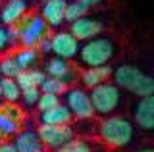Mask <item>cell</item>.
Masks as SVG:
<instances>
[{
  "instance_id": "1",
  "label": "cell",
  "mask_w": 154,
  "mask_h": 152,
  "mask_svg": "<svg viewBox=\"0 0 154 152\" xmlns=\"http://www.w3.org/2000/svg\"><path fill=\"white\" fill-rule=\"evenodd\" d=\"M114 83L123 91H129L137 96L154 94V75H148L135 65H119L112 73Z\"/></svg>"
},
{
  "instance_id": "2",
  "label": "cell",
  "mask_w": 154,
  "mask_h": 152,
  "mask_svg": "<svg viewBox=\"0 0 154 152\" xmlns=\"http://www.w3.org/2000/svg\"><path fill=\"white\" fill-rule=\"evenodd\" d=\"M98 135L108 146L122 148V146H127L129 142L133 141L135 127H133L131 121L122 117V116H108L100 123Z\"/></svg>"
},
{
  "instance_id": "3",
  "label": "cell",
  "mask_w": 154,
  "mask_h": 152,
  "mask_svg": "<svg viewBox=\"0 0 154 152\" xmlns=\"http://www.w3.org/2000/svg\"><path fill=\"white\" fill-rule=\"evenodd\" d=\"M112 58H114V42L106 37H94V39L85 41V44L79 50V60L87 68L104 65Z\"/></svg>"
},
{
  "instance_id": "4",
  "label": "cell",
  "mask_w": 154,
  "mask_h": 152,
  "mask_svg": "<svg viewBox=\"0 0 154 152\" xmlns=\"http://www.w3.org/2000/svg\"><path fill=\"white\" fill-rule=\"evenodd\" d=\"M91 100H93L94 112L100 114V116H110L118 110L119 102H122V91L116 83L106 81L98 87L91 89Z\"/></svg>"
},
{
  "instance_id": "5",
  "label": "cell",
  "mask_w": 154,
  "mask_h": 152,
  "mask_svg": "<svg viewBox=\"0 0 154 152\" xmlns=\"http://www.w3.org/2000/svg\"><path fill=\"white\" fill-rule=\"evenodd\" d=\"M16 25L19 27V42L23 46H35L37 48L48 33V23L41 14L38 16L37 14L35 16H23V20Z\"/></svg>"
},
{
  "instance_id": "6",
  "label": "cell",
  "mask_w": 154,
  "mask_h": 152,
  "mask_svg": "<svg viewBox=\"0 0 154 152\" xmlns=\"http://www.w3.org/2000/svg\"><path fill=\"white\" fill-rule=\"evenodd\" d=\"M66 104L71 110V114H73V117H77V120H91L96 114L94 106H93V100H91V94L87 93L85 89H79V87L67 89Z\"/></svg>"
},
{
  "instance_id": "7",
  "label": "cell",
  "mask_w": 154,
  "mask_h": 152,
  "mask_svg": "<svg viewBox=\"0 0 154 152\" xmlns=\"http://www.w3.org/2000/svg\"><path fill=\"white\" fill-rule=\"evenodd\" d=\"M37 131L41 135L42 142H45V146L50 150L62 148L67 141H71L75 137V131L69 123L67 125H48V123H41Z\"/></svg>"
},
{
  "instance_id": "8",
  "label": "cell",
  "mask_w": 154,
  "mask_h": 152,
  "mask_svg": "<svg viewBox=\"0 0 154 152\" xmlns=\"http://www.w3.org/2000/svg\"><path fill=\"white\" fill-rule=\"evenodd\" d=\"M52 41V54L54 56H60V58H66V60H71L79 54L81 46L75 39V35L71 31H62V33H54L50 37Z\"/></svg>"
},
{
  "instance_id": "9",
  "label": "cell",
  "mask_w": 154,
  "mask_h": 152,
  "mask_svg": "<svg viewBox=\"0 0 154 152\" xmlns=\"http://www.w3.org/2000/svg\"><path fill=\"white\" fill-rule=\"evenodd\" d=\"M135 125L143 131H154V94L139 96V102L133 108Z\"/></svg>"
},
{
  "instance_id": "10",
  "label": "cell",
  "mask_w": 154,
  "mask_h": 152,
  "mask_svg": "<svg viewBox=\"0 0 154 152\" xmlns=\"http://www.w3.org/2000/svg\"><path fill=\"white\" fill-rule=\"evenodd\" d=\"M69 31L75 35L77 41H89V39H94L98 37V33H102V23L98 20H93V17H79V20L71 21V27Z\"/></svg>"
},
{
  "instance_id": "11",
  "label": "cell",
  "mask_w": 154,
  "mask_h": 152,
  "mask_svg": "<svg viewBox=\"0 0 154 152\" xmlns=\"http://www.w3.org/2000/svg\"><path fill=\"white\" fill-rule=\"evenodd\" d=\"M67 0H46L41 8V16L45 17L48 27H60L66 21Z\"/></svg>"
},
{
  "instance_id": "12",
  "label": "cell",
  "mask_w": 154,
  "mask_h": 152,
  "mask_svg": "<svg viewBox=\"0 0 154 152\" xmlns=\"http://www.w3.org/2000/svg\"><path fill=\"white\" fill-rule=\"evenodd\" d=\"M27 14V0H8L2 4L0 10V21L2 25H16L23 20V16Z\"/></svg>"
},
{
  "instance_id": "13",
  "label": "cell",
  "mask_w": 154,
  "mask_h": 152,
  "mask_svg": "<svg viewBox=\"0 0 154 152\" xmlns=\"http://www.w3.org/2000/svg\"><path fill=\"white\" fill-rule=\"evenodd\" d=\"M14 142H16L19 152H46V146L42 142L41 135H38V131H33V129L19 131Z\"/></svg>"
},
{
  "instance_id": "14",
  "label": "cell",
  "mask_w": 154,
  "mask_h": 152,
  "mask_svg": "<svg viewBox=\"0 0 154 152\" xmlns=\"http://www.w3.org/2000/svg\"><path fill=\"white\" fill-rule=\"evenodd\" d=\"M112 68L108 64L104 65H91L87 68L83 73H81V83L85 85L87 89H93V87H98V85L106 83L110 77H112Z\"/></svg>"
},
{
  "instance_id": "15",
  "label": "cell",
  "mask_w": 154,
  "mask_h": 152,
  "mask_svg": "<svg viewBox=\"0 0 154 152\" xmlns=\"http://www.w3.org/2000/svg\"><path fill=\"white\" fill-rule=\"evenodd\" d=\"M45 71H46V75H52V77H58V79H64V81H67V83H71L75 79V71L69 65V62H67L66 58H60V56H54V58L46 60Z\"/></svg>"
},
{
  "instance_id": "16",
  "label": "cell",
  "mask_w": 154,
  "mask_h": 152,
  "mask_svg": "<svg viewBox=\"0 0 154 152\" xmlns=\"http://www.w3.org/2000/svg\"><path fill=\"white\" fill-rule=\"evenodd\" d=\"M41 123H48V125H67L73 120V114L67 108V104H58V106L50 108V110L41 112Z\"/></svg>"
},
{
  "instance_id": "17",
  "label": "cell",
  "mask_w": 154,
  "mask_h": 152,
  "mask_svg": "<svg viewBox=\"0 0 154 152\" xmlns=\"http://www.w3.org/2000/svg\"><path fill=\"white\" fill-rule=\"evenodd\" d=\"M17 83L21 89H29V87H41L42 81L46 79V71L37 69V68H29V69H21L17 73Z\"/></svg>"
},
{
  "instance_id": "18",
  "label": "cell",
  "mask_w": 154,
  "mask_h": 152,
  "mask_svg": "<svg viewBox=\"0 0 154 152\" xmlns=\"http://www.w3.org/2000/svg\"><path fill=\"white\" fill-rule=\"evenodd\" d=\"M14 58H16L17 65L21 69L35 68V64L38 62V50L35 46H23V48H19L16 54H14Z\"/></svg>"
},
{
  "instance_id": "19",
  "label": "cell",
  "mask_w": 154,
  "mask_h": 152,
  "mask_svg": "<svg viewBox=\"0 0 154 152\" xmlns=\"http://www.w3.org/2000/svg\"><path fill=\"white\" fill-rule=\"evenodd\" d=\"M21 91L16 77H2V94L6 102H19L21 100Z\"/></svg>"
},
{
  "instance_id": "20",
  "label": "cell",
  "mask_w": 154,
  "mask_h": 152,
  "mask_svg": "<svg viewBox=\"0 0 154 152\" xmlns=\"http://www.w3.org/2000/svg\"><path fill=\"white\" fill-rule=\"evenodd\" d=\"M21 131V121L10 117L6 112L0 108V135L2 137H16Z\"/></svg>"
},
{
  "instance_id": "21",
  "label": "cell",
  "mask_w": 154,
  "mask_h": 152,
  "mask_svg": "<svg viewBox=\"0 0 154 152\" xmlns=\"http://www.w3.org/2000/svg\"><path fill=\"white\" fill-rule=\"evenodd\" d=\"M67 89H69V83L64 81V79L52 77V75H46V79L41 85L42 93H52V94H58V96H60V94H66Z\"/></svg>"
},
{
  "instance_id": "22",
  "label": "cell",
  "mask_w": 154,
  "mask_h": 152,
  "mask_svg": "<svg viewBox=\"0 0 154 152\" xmlns=\"http://www.w3.org/2000/svg\"><path fill=\"white\" fill-rule=\"evenodd\" d=\"M89 4H85V2H81V0H73V2H67V6H66V21H75V20H79V17H83L87 16V12H89Z\"/></svg>"
},
{
  "instance_id": "23",
  "label": "cell",
  "mask_w": 154,
  "mask_h": 152,
  "mask_svg": "<svg viewBox=\"0 0 154 152\" xmlns=\"http://www.w3.org/2000/svg\"><path fill=\"white\" fill-rule=\"evenodd\" d=\"M19 71H21V68L17 65L14 56H6L0 60V75L2 77H17Z\"/></svg>"
},
{
  "instance_id": "24",
  "label": "cell",
  "mask_w": 154,
  "mask_h": 152,
  "mask_svg": "<svg viewBox=\"0 0 154 152\" xmlns=\"http://www.w3.org/2000/svg\"><path fill=\"white\" fill-rule=\"evenodd\" d=\"M56 152H93V148H91V144L87 141L83 139H71V141H67L62 148H58Z\"/></svg>"
},
{
  "instance_id": "25",
  "label": "cell",
  "mask_w": 154,
  "mask_h": 152,
  "mask_svg": "<svg viewBox=\"0 0 154 152\" xmlns=\"http://www.w3.org/2000/svg\"><path fill=\"white\" fill-rule=\"evenodd\" d=\"M60 104V96L58 94H52V93H41V98L37 102V108L38 112H45V110H50Z\"/></svg>"
},
{
  "instance_id": "26",
  "label": "cell",
  "mask_w": 154,
  "mask_h": 152,
  "mask_svg": "<svg viewBox=\"0 0 154 152\" xmlns=\"http://www.w3.org/2000/svg\"><path fill=\"white\" fill-rule=\"evenodd\" d=\"M41 87H29L21 91V100L25 106H37L38 98H41Z\"/></svg>"
},
{
  "instance_id": "27",
  "label": "cell",
  "mask_w": 154,
  "mask_h": 152,
  "mask_svg": "<svg viewBox=\"0 0 154 152\" xmlns=\"http://www.w3.org/2000/svg\"><path fill=\"white\" fill-rule=\"evenodd\" d=\"M0 108H2L10 117H14V120H17V121L23 120V112H21V108H17V102H6V104H2Z\"/></svg>"
},
{
  "instance_id": "28",
  "label": "cell",
  "mask_w": 154,
  "mask_h": 152,
  "mask_svg": "<svg viewBox=\"0 0 154 152\" xmlns=\"http://www.w3.org/2000/svg\"><path fill=\"white\" fill-rule=\"evenodd\" d=\"M12 44V39H10V29L6 25H0V54Z\"/></svg>"
},
{
  "instance_id": "29",
  "label": "cell",
  "mask_w": 154,
  "mask_h": 152,
  "mask_svg": "<svg viewBox=\"0 0 154 152\" xmlns=\"http://www.w3.org/2000/svg\"><path fill=\"white\" fill-rule=\"evenodd\" d=\"M0 152H19L14 141H4L0 142Z\"/></svg>"
},
{
  "instance_id": "30",
  "label": "cell",
  "mask_w": 154,
  "mask_h": 152,
  "mask_svg": "<svg viewBox=\"0 0 154 152\" xmlns=\"http://www.w3.org/2000/svg\"><path fill=\"white\" fill-rule=\"evenodd\" d=\"M81 2L89 4V6H96V4H100V2H102V0H81Z\"/></svg>"
},
{
  "instance_id": "31",
  "label": "cell",
  "mask_w": 154,
  "mask_h": 152,
  "mask_svg": "<svg viewBox=\"0 0 154 152\" xmlns=\"http://www.w3.org/2000/svg\"><path fill=\"white\" fill-rule=\"evenodd\" d=\"M0 100H4V94H2V79H0Z\"/></svg>"
},
{
  "instance_id": "32",
  "label": "cell",
  "mask_w": 154,
  "mask_h": 152,
  "mask_svg": "<svg viewBox=\"0 0 154 152\" xmlns=\"http://www.w3.org/2000/svg\"><path fill=\"white\" fill-rule=\"evenodd\" d=\"M139 152H154L152 148H144V150H139Z\"/></svg>"
},
{
  "instance_id": "33",
  "label": "cell",
  "mask_w": 154,
  "mask_h": 152,
  "mask_svg": "<svg viewBox=\"0 0 154 152\" xmlns=\"http://www.w3.org/2000/svg\"><path fill=\"white\" fill-rule=\"evenodd\" d=\"M0 10H2V0H0Z\"/></svg>"
},
{
  "instance_id": "34",
  "label": "cell",
  "mask_w": 154,
  "mask_h": 152,
  "mask_svg": "<svg viewBox=\"0 0 154 152\" xmlns=\"http://www.w3.org/2000/svg\"><path fill=\"white\" fill-rule=\"evenodd\" d=\"M42 2H46V0H42Z\"/></svg>"
},
{
  "instance_id": "35",
  "label": "cell",
  "mask_w": 154,
  "mask_h": 152,
  "mask_svg": "<svg viewBox=\"0 0 154 152\" xmlns=\"http://www.w3.org/2000/svg\"><path fill=\"white\" fill-rule=\"evenodd\" d=\"M0 139H2V135H0Z\"/></svg>"
}]
</instances>
